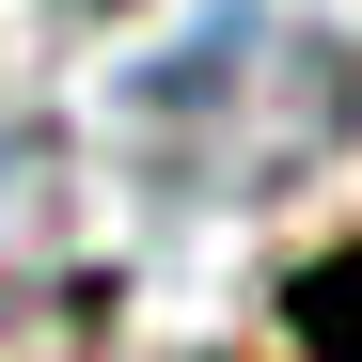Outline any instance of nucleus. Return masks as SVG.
<instances>
[{"label":"nucleus","mask_w":362,"mask_h":362,"mask_svg":"<svg viewBox=\"0 0 362 362\" xmlns=\"http://www.w3.org/2000/svg\"><path fill=\"white\" fill-rule=\"evenodd\" d=\"M110 127H127V158L173 205H268L299 173L362 158V32L284 16V0H221L205 32L127 64Z\"/></svg>","instance_id":"obj_1"},{"label":"nucleus","mask_w":362,"mask_h":362,"mask_svg":"<svg viewBox=\"0 0 362 362\" xmlns=\"http://www.w3.org/2000/svg\"><path fill=\"white\" fill-rule=\"evenodd\" d=\"M64 205H79V173H64V127L0 79V315H32L47 284H64Z\"/></svg>","instance_id":"obj_2"},{"label":"nucleus","mask_w":362,"mask_h":362,"mask_svg":"<svg viewBox=\"0 0 362 362\" xmlns=\"http://www.w3.org/2000/svg\"><path fill=\"white\" fill-rule=\"evenodd\" d=\"M284 331L315 346V362H362V236H331V252L284 268Z\"/></svg>","instance_id":"obj_3"}]
</instances>
